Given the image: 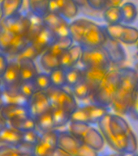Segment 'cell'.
<instances>
[{
  "instance_id": "1",
  "label": "cell",
  "mask_w": 138,
  "mask_h": 156,
  "mask_svg": "<svg viewBox=\"0 0 138 156\" xmlns=\"http://www.w3.org/2000/svg\"><path fill=\"white\" fill-rule=\"evenodd\" d=\"M31 21L28 14L20 12L0 18V52L16 58L30 41L29 31Z\"/></svg>"
},
{
  "instance_id": "2",
  "label": "cell",
  "mask_w": 138,
  "mask_h": 156,
  "mask_svg": "<svg viewBox=\"0 0 138 156\" xmlns=\"http://www.w3.org/2000/svg\"><path fill=\"white\" fill-rule=\"evenodd\" d=\"M97 124L106 142L115 151L130 154L136 153L138 149L136 136L121 115L109 112Z\"/></svg>"
},
{
  "instance_id": "3",
  "label": "cell",
  "mask_w": 138,
  "mask_h": 156,
  "mask_svg": "<svg viewBox=\"0 0 138 156\" xmlns=\"http://www.w3.org/2000/svg\"><path fill=\"white\" fill-rule=\"evenodd\" d=\"M119 85L111 107L115 113L125 115L129 114L131 107L134 93L138 85V77L134 68H123L119 69Z\"/></svg>"
},
{
  "instance_id": "4",
  "label": "cell",
  "mask_w": 138,
  "mask_h": 156,
  "mask_svg": "<svg viewBox=\"0 0 138 156\" xmlns=\"http://www.w3.org/2000/svg\"><path fill=\"white\" fill-rule=\"evenodd\" d=\"M119 69H110L90 98L92 102L107 107H111L119 85Z\"/></svg>"
},
{
  "instance_id": "5",
  "label": "cell",
  "mask_w": 138,
  "mask_h": 156,
  "mask_svg": "<svg viewBox=\"0 0 138 156\" xmlns=\"http://www.w3.org/2000/svg\"><path fill=\"white\" fill-rule=\"evenodd\" d=\"M51 102V108L60 107L71 114L78 107L76 97L72 91H68L64 88L51 86L46 91Z\"/></svg>"
},
{
  "instance_id": "6",
  "label": "cell",
  "mask_w": 138,
  "mask_h": 156,
  "mask_svg": "<svg viewBox=\"0 0 138 156\" xmlns=\"http://www.w3.org/2000/svg\"><path fill=\"white\" fill-rule=\"evenodd\" d=\"M84 67L110 68L112 63L111 57L105 46L95 48H85L83 50L80 62Z\"/></svg>"
},
{
  "instance_id": "7",
  "label": "cell",
  "mask_w": 138,
  "mask_h": 156,
  "mask_svg": "<svg viewBox=\"0 0 138 156\" xmlns=\"http://www.w3.org/2000/svg\"><path fill=\"white\" fill-rule=\"evenodd\" d=\"M105 31L110 39L120 41L127 45H136L138 41V29L122 23L116 24H107Z\"/></svg>"
},
{
  "instance_id": "8",
  "label": "cell",
  "mask_w": 138,
  "mask_h": 156,
  "mask_svg": "<svg viewBox=\"0 0 138 156\" xmlns=\"http://www.w3.org/2000/svg\"><path fill=\"white\" fill-rule=\"evenodd\" d=\"M108 39L104 28L92 22L86 29L80 45L85 48L101 47L106 45Z\"/></svg>"
},
{
  "instance_id": "9",
  "label": "cell",
  "mask_w": 138,
  "mask_h": 156,
  "mask_svg": "<svg viewBox=\"0 0 138 156\" xmlns=\"http://www.w3.org/2000/svg\"><path fill=\"white\" fill-rule=\"evenodd\" d=\"M59 130L55 129L41 134L38 142L34 147V155L53 156V154L58 147Z\"/></svg>"
},
{
  "instance_id": "10",
  "label": "cell",
  "mask_w": 138,
  "mask_h": 156,
  "mask_svg": "<svg viewBox=\"0 0 138 156\" xmlns=\"http://www.w3.org/2000/svg\"><path fill=\"white\" fill-rule=\"evenodd\" d=\"M45 25L48 28L56 37L70 36L69 24L68 20L59 13L49 12L42 17Z\"/></svg>"
},
{
  "instance_id": "11",
  "label": "cell",
  "mask_w": 138,
  "mask_h": 156,
  "mask_svg": "<svg viewBox=\"0 0 138 156\" xmlns=\"http://www.w3.org/2000/svg\"><path fill=\"white\" fill-rule=\"evenodd\" d=\"M30 115L36 119L45 112L51 109V105L46 91L37 90L29 100V104Z\"/></svg>"
},
{
  "instance_id": "12",
  "label": "cell",
  "mask_w": 138,
  "mask_h": 156,
  "mask_svg": "<svg viewBox=\"0 0 138 156\" xmlns=\"http://www.w3.org/2000/svg\"><path fill=\"white\" fill-rule=\"evenodd\" d=\"M79 7L74 0H51L49 12L59 13L67 20H72L77 16Z\"/></svg>"
},
{
  "instance_id": "13",
  "label": "cell",
  "mask_w": 138,
  "mask_h": 156,
  "mask_svg": "<svg viewBox=\"0 0 138 156\" xmlns=\"http://www.w3.org/2000/svg\"><path fill=\"white\" fill-rule=\"evenodd\" d=\"M2 87L9 89L19 87V84L21 82V76L19 62L17 58H12L11 60H9L8 67L4 75L2 76Z\"/></svg>"
},
{
  "instance_id": "14",
  "label": "cell",
  "mask_w": 138,
  "mask_h": 156,
  "mask_svg": "<svg viewBox=\"0 0 138 156\" xmlns=\"http://www.w3.org/2000/svg\"><path fill=\"white\" fill-rule=\"evenodd\" d=\"M83 50H84V47L80 44H73L70 48L64 51L59 56L61 68L67 70L68 68L76 67V65L79 62H80Z\"/></svg>"
},
{
  "instance_id": "15",
  "label": "cell",
  "mask_w": 138,
  "mask_h": 156,
  "mask_svg": "<svg viewBox=\"0 0 138 156\" xmlns=\"http://www.w3.org/2000/svg\"><path fill=\"white\" fill-rule=\"evenodd\" d=\"M56 38L57 37L53 34V32H51L45 25L41 29V31L34 37L30 43L34 46V48L41 55L44 51H46L51 46V44L55 41Z\"/></svg>"
},
{
  "instance_id": "16",
  "label": "cell",
  "mask_w": 138,
  "mask_h": 156,
  "mask_svg": "<svg viewBox=\"0 0 138 156\" xmlns=\"http://www.w3.org/2000/svg\"><path fill=\"white\" fill-rule=\"evenodd\" d=\"M83 70V80L90 85L94 93L97 88L102 79L104 78L110 68H94V67H84Z\"/></svg>"
},
{
  "instance_id": "17",
  "label": "cell",
  "mask_w": 138,
  "mask_h": 156,
  "mask_svg": "<svg viewBox=\"0 0 138 156\" xmlns=\"http://www.w3.org/2000/svg\"><path fill=\"white\" fill-rule=\"evenodd\" d=\"M104 136L102 132L90 125L81 138V142L87 145L96 151H102L105 146Z\"/></svg>"
},
{
  "instance_id": "18",
  "label": "cell",
  "mask_w": 138,
  "mask_h": 156,
  "mask_svg": "<svg viewBox=\"0 0 138 156\" xmlns=\"http://www.w3.org/2000/svg\"><path fill=\"white\" fill-rule=\"evenodd\" d=\"M82 142L69 131H59L58 146L68 152L71 156H77L78 150Z\"/></svg>"
},
{
  "instance_id": "19",
  "label": "cell",
  "mask_w": 138,
  "mask_h": 156,
  "mask_svg": "<svg viewBox=\"0 0 138 156\" xmlns=\"http://www.w3.org/2000/svg\"><path fill=\"white\" fill-rule=\"evenodd\" d=\"M0 113L7 121L17 120L31 116L29 107L21 105H3Z\"/></svg>"
},
{
  "instance_id": "20",
  "label": "cell",
  "mask_w": 138,
  "mask_h": 156,
  "mask_svg": "<svg viewBox=\"0 0 138 156\" xmlns=\"http://www.w3.org/2000/svg\"><path fill=\"white\" fill-rule=\"evenodd\" d=\"M2 98L4 105L14 104L29 107V98L22 94L19 87L9 89L2 86Z\"/></svg>"
},
{
  "instance_id": "21",
  "label": "cell",
  "mask_w": 138,
  "mask_h": 156,
  "mask_svg": "<svg viewBox=\"0 0 138 156\" xmlns=\"http://www.w3.org/2000/svg\"><path fill=\"white\" fill-rule=\"evenodd\" d=\"M23 142V133L9 124L0 130V144L18 146Z\"/></svg>"
},
{
  "instance_id": "22",
  "label": "cell",
  "mask_w": 138,
  "mask_h": 156,
  "mask_svg": "<svg viewBox=\"0 0 138 156\" xmlns=\"http://www.w3.org/2000/svg\"><path fill=\"white\" fill-rule=\"evenodd\" d=\"M17 59L19 62L21 80H34L38 74V70L34 59L29 58H19Z\"/></svg>"
},
{
  "instance_id": "23",
  "label": "cell",
  "mask_w": 138,
  "mask_h": 156,
  "mask_svg": "<svg viewBox=\"0 0 138 156\" xmlns=\"http://www.w3.org/2000/svg\"><path fill=\"white\" fill-rule=\"evenodd\" d=\"M92 23L91 20L87 19H77L73 20L69 24V30H70V36L73 39L76 43L80 44L83 38L86 29L90 24Z\"/></svg>"
},
{
  "instance_id": "24",
  "label": "cell",
  "mask_w": 138,
  "mask_h": 156,
  "mask_svg": "<svg viewBox=\"0 0 138 156\" xmlns=\"http://www.w3.org/2000/svg\"><path fill=\"white\" fill-rule=\"evenodd\" d=\"M85 108L87 112L88 119L90 124H98V122L107 114L109 113V107H104L102 105L96 104L92 102L90 104L85 105Z\"/></svg>"
},
{
  "instance_id": "25",
  "label": "cell",
  "mask_w": 138,
  "mask_h": 156,
  "mask_svg": "<svg viewBox=\"0 0 138 156\" xmlns=\"http://www.w3.org/2000/svg\"><path fill=\"white\" fill-rule=\"evenodd\" d=\"M40 64L44 70L50 73L54 69L60 67L59 56L46 50L40 55Z\"/></svg>"
},
{
  "instance_id": "26",
  "label": "cell",
  "mask_w": 138,
  "mask_h": 156,
  "mask_svg": "<svg viewBox=\"0 0 138 156\" xmlns=\"http://www.w3.org/2000/svg\"><path fill=\"white\" fill-rule=\"evenodd\" d=\"M24 4V0H2L0 2L1 17H9L19 13Z\"/></svg>"
},
{
  "instance_id": "27",
  "label": "cell",
  "mask_w": 138,
  "mask_h": 156,
  "mask_svg": "<svg viewBox=\"0 0 138 156\" xmlns=\"http://www.w3.org/2000/svg\"><path fill=\"white\" fill-rule=\"evenodd\" d=\"M35 121H36V129L40 132L41 134L55 129L52 109L49 110L48 112H45L44 114L36 118Z\"/></svg>"
},
{
  "instance_id": "28",
  "label": "cell",
  "mask_w": 138,
  "mask_h": 156,
  "mask_svg": "<svg viewBox=\"0 0 138 156\" xmlns=\"http://www.w3.org/2000/svg\"><path fill=\"white\" fill-rule=\"evenodd\" d=\"M74 44V41L71 36L57 37L55 41L51 44V46L47 50L56 55L60 56L62 54L70 48Z\"/></svg>"
},
{
  "instance_id": "29",
  "label": "cell",
  "mask_w": 138,
  "mask_h": 156,
  "mask_svg": "<svg viewBox=\"0 0 138 156\" xmlns=\"http://www.w3.org/2000/svg\"><path fill=\"white\" fill-rule=\"evenodd\" d=\"M103 19L107 24H120L123 22V14H122L120 6H109L104 8Z\"/></svg>"
},
{
  "instance_id": "30",
  "label": "cell",
  "mask_w": 138,
  "mask_h": 156,
  "mask_svg": "<svg viewBox=\"0 0 138 156\" xmlns=\"http://www.w3.org/2000/svg\"><path fill=\"white\" fill-rule=\"evenodd\" d=\"M72 93L75 96L76 98L79 100H85L92 97L94 91L90 85L84 80H80V82L71 88Z\"/></svg>"
},
{
  "instance_id": "31",
  "label": "cell",
  "mask_w": 138,
  "mask_h": 156,
  "mask_svg": "<svg viewBox=\"0 0 138 156\" xmlns=\"http://www.w3.org/2000/svg\"><path fill=\"white\" fill-rule=\"evenodd\" d=\"M51 0H28L29 12L40 17H43L50 10Z\"/></svg>"
},
{
  "instance_id": "32",
  "label": "cell",
  "mask_w": 138,
  "mask_h": 156,
  "mask_svg": "<svg viewBox=\"0 0 138 156\" xmlns=\"http://www.w3.org/2000/svg\"><path fill=\"white\" fill-rule=\"evenodd\" d=\"M51 109L53 113L54 123L55 129L65 126L66 124L70 123L71 115H72L71 113L60 107H54Z\"/></svg>"
},
{
  "instance_id": "33",
  "label": "cell",
  "mask_w": 138,
  "mask_h": 156,
  "mask_svg": "<svg viewBox=\"0 0 138 156\" xmlns=\"http://www.w3.org/2000/svg\"><path fill=\"white\" fill-rule=\"evenodd\" d=\"M122 14H123V22L124 24H132L135 21L137 17V8L136 5L133 2H124L120 6Z\"/></svg>"
},
{
  "instance_id": "34",
  "label": "cell",
  "mask_w": 138,
  "mask_h": 156,
  "mask_svg": "<svg viewBox=\"0 0 138 156\" xmlns=\"http://www.w3.org/2000/svg\"><path fill=\"white\" fill-rule=\"evenodd\" d=\"M8 124L22 133L36 129V121L35 119L32 116L27 117L24 119H17V120L8 121Z\"/></svg>"
},
{
  "instance_id": "35",
  "label": "cell",
  "mask_w": 138,
  "mask_h": 156,
  "mask_svg": "<svg viewBox=\"0 0 138 156\" xmlns=\"http://www.w3.org/2000/svg\"><path fill=\"white\" fill-rule=\"evenodd\" d=\"M83 80V70L76 67L66 70V86L73 88L74 85Z\"/></svg>"
},
{
  "instance_id": "36",
  "label": "cell",
  "mask_w": 138,
  "mask_h": 156,
  "mask_svg": "<svg viewBox=\"0 0 138 156\" xmlns=\"http://www.w3.org/2000/svg\"><path fill=\"white\" fill-rule=\"evenodd\" d=\"M52 85L55 87L64 88L66 86V70L63 68H57L49 73Z\"/></svg>"
},
{
  "instance_id": "37",
  "label": "cell",
  "mask_w": 138,
  "mask_h": 156,
  "mask_svg": "<svg viewBox=\"0 0 138 156\" xmlns=\"http://www.w3.org/2000/svg\"><path fill=\"white\" fill-rule=\"evenodd\" d=\"M37 89L40 91H46L52 86L50 74L46 73H38L34 79Z\"/></svg>"
},
{
  "instance_id": "38",
  "label": "cell",
  "mask_w": 138,
  "mask_h": 156,
  "mask_svg": "<svg viewBox=\"0 0 138 156\" xmlns=\"http://www.w3.org/2000/svg\"><path fill=\"white\" fill-rule=\"evenodd\" d=\"M90 125L91 124L82 123V122L70 121V123H69V130L68 131L70 132L73 136H76V138H78L81 141L83 135L85 134V131L87 130L88 128Z\"/></svg>"
},
{
  "instance_id": "39",
  "label": "cell",
  "mask_w": 138,
  "mask_h": 156,
  "mask_svg": "<svg viewBox=\"0 0 138 156\" xmlns=\"http://www.w3.org/2000/svg\"><path fill=\"white\" fill-rule=\"evenodd\" d=\"M19 90L22 94L29 99L37 91L34 80H21L19 85Z\"/></svg>"
},
{
  "instance_id": "40",
  "label": "cell",
  "mask_w": 138,
  "mask_h": 156,
  "mask_svg": "<svg viewBox=\"0 0 138 156\" xmlns=\"http://www.w3.org/2000/svg\"><path fill=\"white\" fill-rule=\"evenodd\" d=\"M71 121L82 122V123L90 124L85 106H81V107L78 106L77 108L73 112V114L71 115Z\"/></svg>"
},
{
  "instance_id": "41",
  "label": "cell",
  "mask_w": 138,
  "mask_h": 156,
  "mask_svg": "<svg viewBox=\"0 0 138 156\" xmlns=\"http://www.w3.org/2000/svg\"><path fill=\"white\" fill-rule=\"evenodd\" d=\"M40 136H41V133L37 129L24 132L23 133V142L36 146V144L38 142L39 139H40Z\"/></svg>"
},
{
  "instance_id": "42",
  "label": "cell",
  "mask_w": 138,
  "mask_h": 156,
  "mask_svg": "<svg viewBox=\"0 0 138 156\" xmlns=\"http://www.w3.org/2000/svg\"><path fill=\"white\" fill-rule=\"evenodd\" d=\"M0 155H23L18 146L0 144Z\"/></svg>"
},
{
  "instance_id": "43",
  "label": "cell",
  "mask_w": 138,
  "mask_h": 156,
  "mask_svg": "<svg viewBox=\"0 0 138 156\" xmlns=\"http://www.w3.org/2000/svg\"><path fill=\"white\" fill-rule=\"evenodd\" d=\"M40 57V54L37 51V50L34 48V46L31 43H29L28 46L24 49V51H22L21 53L18 55L16 57V58H29L32 59H35V58Z\"/></svg>"
},
{
  "instance_id": "44",
  "label": "cell",
  "mask_w": 138,
  "mask_h": 156,
  "mask_svg": "<svg viewBox=\"0 0 138 156\" xmlns=\"http://www.w3.org/2000/svg\"><path fill=\"white\" fill-rule=\"evenodd\" d=\"M128 115H130L133 119L138 120V85L136 90H135V93H134L131 107H130V110H129Z\"/></svg>"
},
{
  "instance_id": "45",
  "label": "cell",
  "mask_w": 138,
  "mask_h": 156,
  "mask_svg": "<svg viewBox=\"0 0 138 156\" xmlns=\"http://www.w3.org/2000/svg\"><path fill=\"white\" fill-rule=\"evenodd\" d=\"M98 154V152L90 147L87 145L82 143L78 150L77 156H96Z\"/></svg>"
},
{
  "instance_id": "46",
  "label": "cell",
  "mask_w": 138,
  "mask_h": 156,
  "mask_svg": "<svg viewBox=\"0 0 138 156\" xmlns=\"http://www.w3.org/2000/svg\"><path fill=\"white\" fill-rule=\"evenodd\" d=\"M88 6L96 11L104 9L106 7V0H87Z\"/></svg>"
},
{
  "instance_id": "47",
  "label": "cell",
  "mask_w": 138,
  "mask_h": 156,
  "mask_svg": "<svg viewBox=\"0 0 138 156\" xmlns=\"http://www.w3.org/2000/svg\"><path fill=\"white\" fill-rule=\"evenodd\" d=\"M9 60L7 58V55L2 52H0V77L4 75L5 72L8 67Z\"/></svg>"
},
{
  "instance_id": "48",
  "label": "cell",
  "mask_w": 138,
  "mask_h": 156,
  "mask_svg": "<svg viewBox=\"0 0 138 156\" xmlns=\"http://www.w3.org/2000/svg\"><path fill=\"white\" fill-rule=\"evenodd\" d=\"M54 155H57V156H66V155H70V154L68 153V152H67L66 151H64L63 148H61V147H59V146H58V147L56 148V150L55 151V152H54L53 154V156Z\"/></svg>"
},
{
  "instance_id": "49",
  "label": "cell",
  "mask_w": 138,
  "mask_h": 156,
  "mask_svg": "<svg viewBox=\"0 0 138 156\" xmlns=\"http://www.w3.org/2000/svg\"><path fill=\"white\" fill-rule=\"evenodd\" d=\"M124 0H106V7L109 6H121Z\"/></svg>"
},
{
  "instance_id": "50",
  "label": "cell",
  "mask_w": 138,
  "mask_h": 156,
  "mask_svg": "<svg viewBox=\"0 0 138 156\" xmlns=\"http://www.w3.org/2000/svg\"><path fill=\"white\" fill-rule=\"evenodd\" d=\"M7 125H8V121L0 113V130L4 129L5 127H7Z\"/></svg>"
},
{
  "instance_id": "51",
  "label": "cell",
  "mask_w": 138,
  "mask_h": 156,
  "mask_svg": "<svg viewBox=\"0 0 138 156\" xmlns=\"http://www.w3.org/2000/svg\"><path fill=\"white\" fill-rule=\"evenodd\" d=\"M79 7H85L88 6L87 0H74Z\"/></svg>"
},
{
  "instance_id": "52",
  "label": "cell",
  "mask_w": 138,
  "mask_h": 156,
  "mask_svg": "<svg viewBox=\"0 0 138 156\" xmlns=\"http://www.w3.org/2000/svg\"><path fill=\"white\" fill-rule=\"evenodd\" d=\"M3 101H2V87H0V111L2 109V107H3Z\"/></svg>"
},
{
  "instance_id": "53",
  "label": "cell",
  "mask_w": 138,
  "mask_h": 156,
  "mask_svg": "<svg viewBox=\"0 0 138 156\" xmlns=\"http://www.w3.org/2000/svg\"><path fill=\"white\" fill-rule=\"evenodd\" d=\"M134 70L136 71V75H137V77H138V63H136L135 68H134Z\"/></svg>"
},
{
  "instance_id": "54",
  "label": "cell",
  "mask_w": 138,
  "mask_h": 156,
  "mask_svg": "<svg viewBox=\"0 0 138 156\" xmlns=\"http://www.w3.org/2000/svg\"><path fill=\"white\" fill-rule=\"evenodd\" d=\"M2 77H0V87H2Z\"/></svg>"
},
{
  "instance_id": "55",
  "label": "cell",
  "mask_w": 138,
  "mask_h": 156,
  "mask_svg": "<svg viewBox=\"0 0 138 156\" xmlns=\"http://www.w3.org/2000/svg\"><path fill=\"white\" fill-rule=\"evenodd\" d=\"M1 16H2V12H1V8H0V18H1Z\"/></svg>"
},
{
  "instance_id": "56",
  "label": "cell",
  "mask_w": 138,
  "mask_h": 156,
  "mask_svg": "<svg viewBox=\"0 0 138 156\" xmlns=\"http://www.w3.org/2000/svg\"><path fill=\"white\" fill-rule=\"evenodd\" d=\"M136 48H137V50H138V41H137V43L136 44Z\"/></svg>"
},
{
  "instance_id": "57",
  "label": "cell",
  "mask_w": 138,
  "mask_h": 156,
  "mask_svg": "<svg viewBox=\"0 0 138 156\" xmlns=\"http://www.w3.org/2000/svg\"><path fill=\"white\" fill-rule=\"evenodd\" d=\"M1 1H2V0H0V2H1Z\"/></svg>"
},
{
  "instance_id": "58",
  "label": "cell",
  "mask_w": 138,
  "mask_h": 156,
  "mask_svg": "<svg viewBox=\"0 0 138 156\" xmlns=\"http://www.w3.org/2000/svg\"><path fill=\"white\" fill-rule=\"evenodd\" d=\"M137 155H138V154H137Z\"/></svg>"
}]
</instances>
